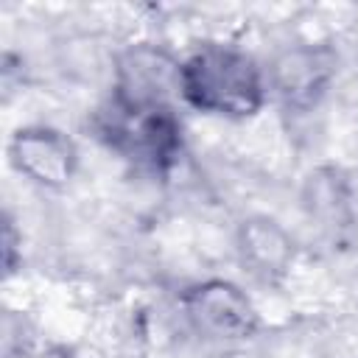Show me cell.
I'll return each instance as SVG.
<instances>
[{
	"label": "cell",
	"instance_id": "obj_1",
	"mask_svg": "<svg viewBox=\"0 0 358 358\" xmlns=\"http://www.w3.org/2000/svg\"><path fill=\"white\" fill-rule=\"evenodd\" d=\"M179 101L213 117H255L268 101L266 67L235 45L204 42L179 62Z\"/></svg>",
	"mask_w": 358,
	"mask_h": 358
},
{
	"label": "cell",
	"instance_id": "obj_2",
	"mask_svg": "<svg viewBox=\"0 0 358 358\" xmlns=\"http://www.w3.org/2000/svg\"><path fill=\"white\" fill-rule=\"evenodd\" d=\"M95 129L109 148L154 173H165L182 154V120L176 101L109 92L95 117Z\"/></svg>",
	"mask_w": 358,
	"mask_h": 358
},
{
	"label": "cell",
	"instance_id": "obj_3",
	"mask_svg": "<svg viewBox=\"0 0 358 358\" xmlns=\"http://www.w3.org/2000/svg\"><path fill=\"white\" fill-rule=\"evenodd\" d=\"M187 324L213 341H243L257 333V310L246 291L229 280H204L179 296Z\"/></svg>",
	"mask_w": 358,
	"mask_h": 358
},
{
	"label": "cell",
	"instance_id": "obj_4",
	"mask_svg": "<svg viewBox=\"0 0 358 358\" xmlns=\"http://www.w3.org/2000/svg\"><path fill=\"white\" fill-rule=\"evenodd\" d=\"M8 159L28 182L59 190L78 171V145L70 134L48 123L20 126L8 140Z\"/></svg>",
	"mask_w": 358,
	"mask_h": 358
},
{
	"label": "cell",
	"instance_id": "obj_5",
	"mask_svg": "<svg viewBox=\"0 0 358 358\" xmlns=\"http://www.w3.org/2000/svg\"><path fill=\"white\" fill-rule=\"evenodd\" d=\"M336 76V59L322 45H296L282 50L266 70L268 92L291 109H310Z\"/></svg>",
	"mask_w": 358,
	"mask_h": 358
},
{
	"label": "cell",
	"instance_id": "obj_6",
	"mask_svg": "<svg viewBox=\"0 0 358 358\" xmlns=\"http://www.w3.org/2000/svg\"><path fill=\"white\" fill-rule=\"evenodd\" d=\"M238 249L243 263L257 274V277H280L291 257H294V243L285 235L280 224L271 218H249L241 224L238 232Z\"/></svg>",
	"mask_w": 358,
	"mask_h": 358
}]
</instances>
